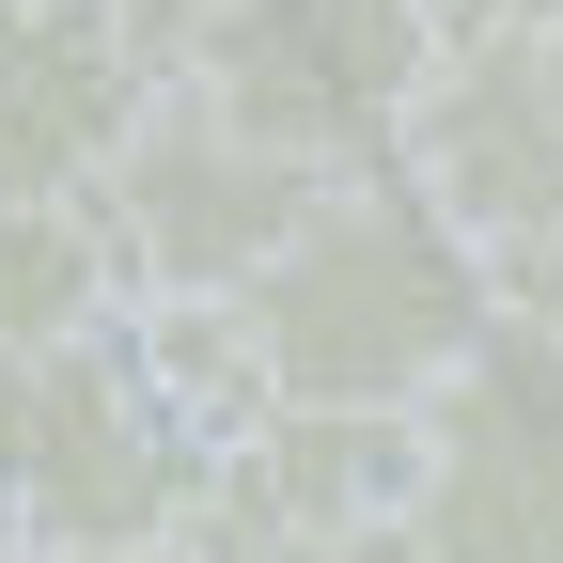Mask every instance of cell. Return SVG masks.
Instances as JSON below:
<instances>
[{
	"mask_svg": "<svg viewBox=\"0 0 563 563\" xmlns=\"http://www.w3.org/2000/svg\"><path fill=\"white\" fill-rule=\"evenodd\" d=\"M125 361L188 439H235L266 407V361H251V313L235 298H125Z\"/></svg>",
	"mask_w": 563,
	"mask_h": 563,
	"instance_id": "cell-10",
	"label": "cell"
},
{
	"mask_svg": "<svg viewBox=\"0 0 563 563\" xmlns=\"http://www.w3.org/2000/svg\"><path fill=\"white\" fill-rule=\"evenodd\" d=\"M157 63L110 0H0V188H110Z\"/></svg>",
	"mask_w": 563,
	"mask_h": 563,
	"instance_id": "cell-8",
	"label": "cell"
},
{
	"mask_svg": "<svg viewBox=\"0 0 563 563\" xmlns=\"http://www.w3.org/2000/svg\"><path fill=\"white\" fill-rule=\"evenodd\" d=\"M125 313V251L95 188H0V344H63Z\"/></svg>",
	"mask_w": 563,
	"mask_h": 563,
	"instance_id": "cell-9",
	"label": "cell"
},
{
	"mask_svg": "<svg viewBox=\"0 0 563 563\" xmlns=\"http://www.w3.org/2000/svg\"><path fill=\"white\" fill-rule=\"evenodd\" d=\"M235 313H251L266 391H298V407H422L485 344L501 266L376 157V173H329L313 188V220L235 282Z\"/></svg>",
	"mask_w": 563,
	"mask_h": 563,
	"instance_id": "cell-1",
	"label": "cell"
},
{
	"mask_svg": "<svg viewBox=\"0 0 563 563\" xmlns=\"http://www.w3.org/2000/svg\"><path fill=\"white\" fill-rule=\"evenodd\" d=\"M110 16H125V32H141V63H157V79H173V63H188L203 32L235 16V0H110Z\"/></svg>",
	"mask_w": 563,
	"mask_h": 563,
	"instance_id": "cell-12",
	"label": "cell"
},
{
	"mask_svg": "<svg viewBox=\"0 0 563 563\" xmlns=\"http://www.w3.org/2000/svg\"><path fill=\"white\" fill-rule=\"evenodd\" d=\"M0 501L32 548H157L203 532V439L141 391L125 313L63 344H0Z\"/></svg>",
	"mask_w": 563,
	"mask_h": 563,
	"instance_id": "cell-2",
	"label": "cell"
},
{
	"mask_svg": "<svg viewBox=\"0 0 563 563\" xmlns=\"http://www.w3.org/2000/svg\"><path fill=\"white\" fill-rule=\"evenodd\" d=\"M391 173L485 266H532L563 235V63H548V32H439V63H422V95L391 125Z\"/></svg>",
	"mask_w": 563,
	"mask_h": 563,
	"instance_id": "cell-6",
	"label": "cell"
},
{
	"mask_svg": "<svg viewBox=\"0 0 563 563\" xmlns=\"http://www.w3.org/2000/svg\"><path fill=\"white\" fill-rule=\"evenodd\" d=\"M313 188L329 173H298L282 141H251V125H220L188 79H157V110H141V141L110 157V251H125V298H235V282L313 220Z\"/></svg>",
	"mask_w": 563,
	"mask_h": 563,
	"instance_id": "cell-5",
	"label": "cell"
},
{
	"mask_svg": "<svg viewBox=\"0 0 563 563\" xmlns=\"http://www.w3.org/2000/svg\"><path fill=\"white\" fill-rule=\"evenodd\" d=\"M548 63H563V32H548Z\"/></svg>",
	"mask_w": 563,
	"mask_h": 563,
	"instance_id": "cell-15",
	"label": "cell"
},
{
	"mask_svg": "<svg viewBox=\"0 0 563 563\" xmlns=\"http://www.w3.org/2000/svg\"><path fill=\"white\" fill-rule=\"evenodd\" d=\"M407 548L422 563H563V298H501L485 344L422 391Z\"/></svg>",
	"mask_w": 563,
	"mask_h": 563,
	"instance_id": "cell-3",
	"label": "cell"
},
{
	"mask_svg": "<svg viewBox=\"0 0 563 563\" xmlns=\"http://www.w3.org/2000/svg\"><path fill=\"white\" fill-rule=\"evenodd\" d=\"M422 63H439V0H235L173 79L220 125L282 141L298 173H376Z\"/></svg>",
	"mask_w": 563,
	"mask_h": 563,
	"instance_id": "cell-4",
	"label": "cell"
},
{
	"mask_svg": "<svg viewBox=\"0 0 563 563\" xmlns=\"http://www.w3.org/2000/svg\"><path fill=\"white\" fill-rule=\"evenodd\" d=\"M407 470H422V407H298V391H266L235 439H203V548L235 563V548L407 517Z\"/></svg>",
	"mask_w": 563,
	"mask_h": 563,
	"instance_id": "cell-7",
	"label": "cell"
},
{
	"mask_svg": "<svg viewBox=\"0 0 563 563\" xmlns=\"http://www.w3.org/2000/svg\"><path fill=\"white\" fill-rule=\"evenodd\" d=\"M235 563H422V548H407V517H361V532H298V548H235Z\"/></svg>",
	"mask_w": 563,
	"mask_h": 563,
	"instance_id": "cell-11",
	"label": "cell"
},
{
	"mask_svg": "<svg viewBox=\"0 0 563 563\" xmlns=\"http://www.w3.org/2000/svg\"><path fill=\"white\" fill-rule=\"evenodd\" d=\"M0 563H32V532H16V501H0Z\"/></svg>",
	"mask_w": 563,
	"mask_h": 563,
	"instance_id": "cell-14",
	"label": "cell"
},
{
	"mask_svg": "<svg viewBox=\"0 0 563 563\" xmlns=\"http://www.w3.org/2000/svg\"><path fill=\"white\" fill-rule=\"evenodd\" d=\"M32 563H203V532H157V548H32Z\"/></svg>",
	"mask_w": 563,
	"mask_h": 563,
	"instance_id": "cell-13",
	"label": "cell"
}]
</instances>
